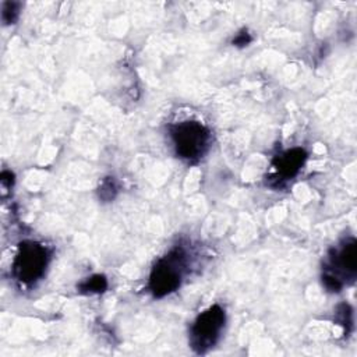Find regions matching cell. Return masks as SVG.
Instances as JSON below:
<instances>
[{"instance_id": "obj_6", "label": "cell", "mask_w": 357, "mask_h": 357, "mask_svg": "<svg viewBox=\"0 0 357 357\" xmlns=\"http://www.w3.org/2000/svg\"><path fill=\"white\" fill-rule=\"evenodd\" d=\"M305 158L307 153L301 148H293L279 155L273 160V167L276 169L278 174H280L283 178H289L300 170Z\"/></svg>"}, {"instance_id": "obj_2", "label": "cell", "mask_w": 357, "mask_h": 357, "mask_svg": "<svg viewBox=\"0 0 357 357\" xmlns=\"http://www.w3.org/2000/svg\"><path fill=\"white\" fill-rule=\"evenodd\" d=\"M184 257V252L177 248L156 262L149 276V289L155 297H163L180 286Z\"/></svg>"}, {"instance_id": "obj_10", "label": "cell", "mask_w": 357, "mask_h": 357, "mask_svg": "<svg viewBox=\"0 0 357 357\" xmlns=\"http://www.w3.org/2000/svg\"><path fill=\"white\" fill-rule=\"evenodd\" d=\"M251 36H250V33L247 32V31H243V32H240L234 39H233V45H236V46H247L250 42H251Z\"/></svg>"}, {"instance_id": "obj_3", "label": "cell", "mask_w": 357, "mask_h": 357, "mask_svg": "<svg viewBox=\"0 0 357 357\" xmlns=\"http://www.w3.org/2000/svg\"><path fill=\"white\" fill-rule=\"evenodd\" d=\"M49 254L46 247L35 241H24L13 262V273L22 283H33L45 273Z\"/></svg>"}, {"instance_id": "obj_5", "label": "cell", "mask_w": 357, "mask_h": 357, "mask_svg": "<svg viewBox=\"0 0 357 357\" xmlns=\"http://www.w3.org/2000/svg\"><path fill=\"white\" fill-rule=\"evenodd\" d=\"M332 266L336 268L337 272H342L346 276L354 278L356 266H357V251H356V240H346L344 244L335 251V255L331 258Z\"/></svg>"}, {"instance_id": "obj_4", "label": "cell", "mask_w": 357, "mask_h": 357, "mask_svg": "<svg viewBox=\"0 0 357 357\" xmlns=\"http://www.w3.org/2000/svg\"><path fill=\"white\" fill-rule=\"evenodd\" d=\"M225 310L219 305H212L199 314L191 328V347L197 353H205L208 349L213 347L225 326Z\"/></svg>"}, {"instance_id": "obj_8", "label": "cell", "mask_w": 357, "mask_h": 357, "mask_svg": "<svg viewBox=\"0 0 357 357\" xmlns=\"http://www.w3.org/2000/svg\"><path fill=\"white\" fill-rule=\"evenodd\" d=\"M17 17H18V3H11V1L4 3L3 11H1V18L4 24H14Z\"/></svg>"}, {"instance_id": "obj_7", "label": "cell", "mask_w": 357, "mask_h": 357, "mask_svg": "<svg viewBox=\"0 0 357 357\" xmlns=\"http://www.w3.org/2000/svg\"><path fill=\"white\" fill-rule=\"evenodd\" d=\"M107 287V280L103 275H93L79 283L78 290L81 293H102Z\"/></svg>"}, {"instance_id": "obj_1", "label": "cell", "mask_w": 357, "mask_h": 357, "mask_svg": "<svg viewBox=\"0 0 357 357\" xmlns=\"http://www.w3.org/2000/svg\"><path fill=\"white\" fill-rule=\"evenodd\" d=\"M170 135L180 158L194 162L202 158L208 149L209 131L199 121H183L174 124L170 130Z\"/></svg>"}, {"instance_id": "obj_9", "label": "cell", "mask_w": 357, "mask_h": 357, "mask_svg": "<svg viewBox=\"0 0 357 357\" xmlns=\"http://www.w3.org/2000/svg\"><path fill=\"white\" fill-rule=\"evenodd\" d=\"M116 184H114V180L107 177L106 180H103V183L100 184L99 187V197L105 201H110L114 198L116 195Z\"/></svg>"}]
</instances>
